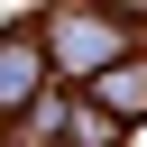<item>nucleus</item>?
Returning a JSON list of instances; mask_svg holds the SVG:
<instances>
[{"instance_id":"obj_2","label":"nucleus","mask_w":147,"mask_h":147,"mask_svg":"<svg viewBox=\"0 0 147 147\" xmlns=\"http://www.w3.org/2000/svg\"><path fill=\"white\" fill-rule=\"evenodd\" d=\"M101 101H110V110H138V101H147V64H110Z\"/></svg>"},{"instance_id":"obj_1","label":"nucleus","mask_w":147,"mask_h":147,"mask_svg":"<svg viewBox=\"0 0 147 147\" xmlns=\"http://www.w3.org/2000/svg\"><path fill=\"white\" fill-rule=\"evenodd\" d=\"M28 74H37V37H9V46H0V110L28 101Z\"/></svg>"}]
</instances>
